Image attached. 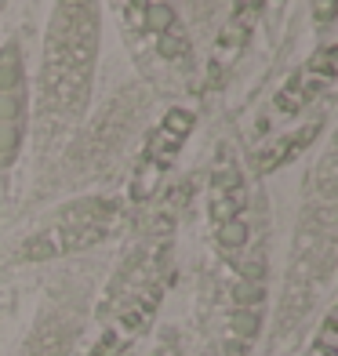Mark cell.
Segmentation results:
<instances>
[{"label": "cell", "instance_id": "obj_3", "mask_svg": "<svg viewBox=\"0 0 338 356\" xmlns=\"http://www.w3.org/2000/svg\"><path fill=\"white\" fill-rule=\"evenodd\" d=\"M26 135V73H22V47H0V171L15 164Z\"/></svg>", "mask_w": 338, "mask_h": 356}, {"label": "cell", "instance_id": "obj_6", "mask_svg": "<svg viewBox=\"0 0 338 356\" xmlns=\"http://www.w3.org/2000/svg\"><path fill=\"white\" fill-rule=\"evenodd\" d=\"M248 236H251V229H248L244 218H233V222H222L218 225V244L225 251H240V248L248 244Z\"/></svg>", "mask_w": 338, "mask_h": 356}, {"label": "cell", "instance_id": "obj_8", "mask_svg": "<svg viewBox=\"0 0 338 356\" xmlns=\"http://www.w3.org/2000/svg\"><path fill=\"white\" fill-rule=\"evenodd\" d=\"M189 4H193V11H197V19L204 22V19H207V15H211V11H215V4H218V0H189Z\"/></svg>", "mask_w": 338, "mask_h": 356}, {"label": "cell", "instance_id": "obj_2", "mask_svg": "<svg viewBox=\"0 0 338 356\" xmlns=\"http://www.w3.org/2000/svg\"><path fill=\"white\" fill-rule=\"evenodd\" d=\"M120 222V207L102 197H84L77 204H66L55 215V222L29 236L22 244V262H44V258H58L70 251H84L99 244L113 233V225Z\"/></svg>", "mask_w": 338, "mask_h": 356}, {"label": "cell", "instance_id": "obj_9", "mask_svg": "<svg viewBox=\"0 0 338 356\" xmlns=\"http://www.w3.org/2000/svg\"><path fill=\"white\" fill-rule=\"evenodd\" d=\"M156 356H175V349H156Z\"/></svg>", "mask_w": 338, "mask_h": 356}, {"label": "cell", "instance_id": "obj_7", "mask_svg": "<svg viewBox=\"0 0 338 356\" xmlns=\"http://www.w3.org/2000/svg\"><path fill=\"white\" fill-rule=\"evenodd\" d=\"M313 15H316L320 26H328L335 19V0H313Z\"/></svg>", "mask_w": 338, "mask_h": 356}, {"label": "cell", "instance_id": "obj_5", "mask_svg": "<svg viewBox=\"0 0 338 356\" xmlns=\"http://www.w3.org/2000/svg\"><path fill=\"white\" fill-rule=\"evenodd\" d=\"M320 131V124H309V127H298L295 135H280V142L273 145V149H266L259 156V171H273V168H280V164H291V160L316 138Z\"/></svg>", "mask_w": 338, "mask_h": 356}, {"label": "cell", "instance_id": "obj_1", "mask_svg": "<svg viewBox=\"0 0 338 356\" xmlns=\"http://www.w3.org/2000/svg\"><path fill=\"white\" fill-rule=\"evenodd\" d=\"M99 0H55L44 33L40 106L44 120H77L91 99V76L99 58Z\"/></svg>", "mask_w": 338, "mask_h": 356}, {"label": "cell", "instance_id": "obj_4", "mask_svg": "<svg viewBox=\"0 0 338 356\" xmlns=\"http://www.w3.org/2000/svg\"><path fill=\"white\" fill-rule=\"evenodd\" d=\"M244 204H248L244 175H240L230 149H218V164H215V175H211V215H215V222L222 225V222L240 218Z\"/></svg>", "mask_w": 338, "mask_h": 356}]
</instances>
